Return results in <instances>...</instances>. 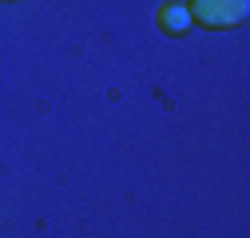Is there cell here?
Returning <instances> with one entry per match:
<instances>
[{"label": "cell", "instance_id": "cell-1", "mask_svg": "<svg viewBox=\"0 0 250 238\" xmlns=\"http://www.w3.org/2000/svg\"><path fill=\"white\" fill-rule=\"evenodd\" d=\"M191 20H199L203 28H238L250 12V0H191Z\"/></svg>", "mask_w": 250, "mask_h": 238}, {"label": "cell", "instance_id": "cell-2", "mask_svg": "<svg viewBox=\"0 0 250 238\" xmlns=\"http://www.w3.org/2000/svg\"><path fill=\"white\" fill-rule=\"evenodd\" d=\"M159 24H163V32L183 36V32H187V28H191L195 20H191V12H187L183 4H163V8H159Z\"/></svg>", "mask_w": 250, "mask_h": 238}]
</instances>
